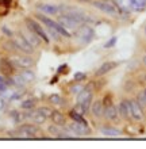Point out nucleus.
I'll use <instances>...</instances> for the list:
<instances>
[{
	"label": "nucleus",
	"mask_w": 146,
	"mask_h": 149,
	"mask_svg": "<svg viewBox=\"0 0 146 149\" xmlns=\"http://www.w3.org/2000/svg\"><path fill=\"white\" fill-rule=\"evenodd\" d=\"M118 113L120 114L123 118H129V117H130V107H129V100H123V102L119 103Z\"/></svg>",
	"instance_id": "obj_16"
},
{
	"label": "nucleus",
	"mask_w": 146,
	"mask_h": 149,
	"mask_svg": "<svg viewBox=\"0 0 146 149\" xmlns=\"http://www.w3.org/2000/svg\"><path fill=\"white\" fill-rule=\"evenodd\" d=\"M115 4L123 10H130V0H115Z\"/></svg>",
	"instance_id": "obj_24"
},
{
	"label": "nucleus",
	"mask_w": 146,
	"mask_h": 149,
	"mask_svg": "<svg viewBox=\"0 0 146 149\" xmlns=\"http://www.w3.org/2000/svg\"><path fill=\"white\" fill-rule=\"evenodd\" d=\"M12 42L15 43V46L18 50H22V52H24V53H28V54H31L33 52H34V46H33L31 43L28 42L22 34L14 37V41H12Z\"/></svg>",
	"instance_id": "obj_3"
},
{
	"label": "nucleus",
	"mask_w": 146,
	"mask_h": 149,
	"mask_svg": "<svg viewBox=\"0 0 146 149\" xmlns=\"http://www.w3.org/2000/svg\"><path fill=\"white\" fill-rule=\"evenodd\" d=\"M71 118L73 119V121H76V122H80V123H84V125H88L87 123V121L84 119V117L81 115V113H77V111H71Z\"/></svg>",
	"instance_id": "obj_22"
},
{
	"label": "nucleus",
	"mask_w": 146,
	"mask_h": 149,
	"mask_svg": "<svg viewBox=\"0 0 146 149\" xmlns=\"http://www.w3.org/2000/svg\"><path fill=\"white\" fill-rule=\"evenodd\" d=\"M16 133L20 134L22 138H33L39 133V130L37 129L34 125H27V123H26V125H20L19 127H18V132H16Z\"/></svg>",
	"instance_id": "obj_6"
},
{
	"label": "nucleus",
	"mask_w": 146,
	"mask_h": 149,
	"mask_svg": "<svg viewBox=\"0 0 146 149\" xmlns=\"http://www.w3.org/2000/svg\"><path fill=\"white\" fill-rule=\"evenodd\" d=\"M58 22L62 24L65 29H69V30H77V29L81 26L79 20H76L75 18H72L71 15L68 14H64V15H60L58 16Z\"/></svg>",
	"instance_id": "obj_5"
},
{
	"label": "nucleus",
	"mask_w": 146,
	"mask_h": 149,
	"mask_svg": "<svg viewBox=\"0 0 146 149\" xmlns=\"http://www.w3.org/2000/svg\"><path fill=\"white\" fill-rule=\"evenodd\" d=\"M116 41H118V38H116V37H112V38H111L108 42L104 43V47H106V49H110L111 46H114L115 43H116Z\"/></svg>",
	"instance_id": "obj_30"
},
{
	"label": "nucleus",
	"mask_w": 146,
	"mask_h": 149,
	"mask_svg": "<svg viewBox=\"0 0 146 149\" xmlns=\"http://www.w3.org/2000/svg\"><path fill=\"white\" fill-rule=\"evenodd\" d=\"M12 118L15 119V122H18L20 119V117H19V114L16 113V111H12Z\"/></svg>",
	"instance_id": "obj_32"
},
{
	"label": "nucleus",
	"mask_w": 146,
	"mask_h": 149,
	"mask_svg": "<svg viewBox=\"0 0 146 149\" xmlns=\"http://www.w3.org/2000/svg\"><path fill=\"white\" fill-rule=\"evenodd\" d=\"M11 64L14 67H18V68H31L34 65V60L31 57H14V58L10 60Z\"/></svg>",
	"instance_id": "obj_9"
},
{
	"label": "nucleus",
	"mask_w": 146,
	"mask_h": 149,
	"mask_svg": "<svg viewBox=\"0 0 146 149\" xmlns=\"http://www.w3.org/2000/svg\"><path fill=\"white\" fill-rule=\"evenodd\" d=\"M143 63H145V64H146V54H145V56H143Z\"/></svg>",
	"instance_id": "obj_34"
},
{
	"label": "nucleus",
	"mask_w": 146,
	"mask_h": 149,
	"mask_svg": "<svg viewBox=\"0 0 146 149\" xmlns=\"http://www.w3.org/2000/svg\"><path fill=\"white\" fill-rule=\"evenodd\" d=\"M20 106H22V109L30 110V109H33V107L35 106V102H34L33 99H26V100H23V102L20 103Z\"/></svg>",
	"instance_id": "obj_23"
},
{
	"label": "nucleus",
	"mask_w": 146,
	"mask_h": 149,
	"mask_svg": "<svg viewBox=\"0 0 146 149\" xmlns=\"http://www.w3.org/2000/svg\"><path fill=\"white\" fill-rule=\"evenodd\" d=\"M77 38L81 43H89L93 38V30L89 26H80L77 29Z\"/></svg>",
	"instance_id": "obj_4"
},
{
	"label": "nucleus",
	"mask_w": 146,
	"mask_h": 149,
	"mask_svg": "<svg viewBox=\"0 0 146 149\" xmlns=\"http://www.w3.org/2000/svg\"><path fill=\"white\" fill-rule=\"evenodd\" d=\"M104 117L107 119H110V121H115L116 118H118V109L115 106H108L104 110Z\"/></svg>",
	"instance_id": "obj_17"
},
{
	"label": "nucleus",
	"mask_w": 146,
	"mask_h": 149,
	"mask_svg": "<svg viewBox=\"0 0 146 149\" xmlns=\"http://www.w3.org/2000/svg\"><path fill=\"white\" fill-rule=\"evenodd\" d=\"M37 10L45 15H57L60 14L61 11V7L55 6V4H46V3H42V4H38L37 6Z\"/></svg>",
	"instance_id": "obj_8"
},
{
	"label": "nucleus",
	"mask_w": 146,
	"mask_h": 149,
	"mask_svg": "<svg viewBox=\"0 0 146 149\" xmlns=\"http://www.w3.org/2000/svg\"><path fill=\"white\" fill-rule=\"evenodd\" d=\"M20 76L23 77V80L26 83H30V81H33L34 79H35V74H34V72L33 71H30V69H27V68H23V71L20 72Z\"/></svg>",
	"instance_id": "obj_21"
},
{
	"label": "nucleus",
	"mask_w": 146,
	"mask_h": 149,
	"mask_svg": "<svg viewBox=\"0 0 146 149\" xmlns=\"http://www.w3.org/2000/svg\"><path fill=\"white\" fill-rule=\"evenodd\" d=\"M100 133L103 136H107V137H118V136H120V130L115 129V127H102Z\"/></svg>",
	"instance_id": "obj_19"
},
{
	"label": "nucleus",
	"mask_w": 146,
	"mask_h": 149,
	"mask_svg": "<svg viewBox=\"0 0 146 149\" xmlns=\"http://www.w3.org/2000/svg\"><path fill=\"white\" fill-rule=\"evenodd\" d=\"M0 91H1V92L7 91V80H6L3 76H0Z\"/></svg>",
	"instance_id": "obj_29"
},
{
	"label": "nucleus",
	"mask_w": 146,
	"mask_h": 149,
	"mask_svg": "<svg viewBox=\"0 0 146 149\" xmlns=\"http://www.w3.org/2000/svg\"><path fill=\"white\" fill-rule=\"evenodd\" d=\"M129 107H130V117H133L135 121H141L143 118V113L139 103L137 100H129Z\"/></svg>",
	"instance_id": "obj_10"
},
{
	"label": "nucleus",
	"mask_w": 146,
	"mask_h": 149,
	"mask_svg": "<svg viewBox=\"0 0 146 149\" xmlns=\"http://www.w3.org/2000/svg\"><path fill=\"white\" fill-rule=\"evenodd\" d=\"M115 67H116V63H114V61H106L104 64H102V65L99 67V69L96 71V74H98V76L106 74V73H108V72H111L112 69H115Z\"/></svg>",
	"instance_id": "obj_12"
},
{
	"label": "nucleus",
	"mask_w": 146,
	"mask_h": 149,
	"mask_svg": "<svg viewBox=\"0 0 146 149\" xmlns=\"http://www.w3.org/2000/svg\"><path fill=\"white\" fill-rule=\"evenodd\" d=\"M91 111H92V115H95V117H102V114L104 113L102 100H95L93 103H91Z\"/></svg>",
	"instance_id": "obj_15"
},
{
	"label": "nucleus",
	"mask_w": 146,
	"mask_h": 149,
	"mask_svg": "<svg viewBox=\"0 0 146 149\" xmlns=\"http://www.w3.org/2000/svg\"><path fill=\"white\" fill-rule=\"evenodd\" d=\"M145 92H146V90H145Z\"/></svg>",
	"instance_id": "obj_36"
},
{
	"label": "nucleus",
	"mask_w": 146,
	"mask_h": 149,
	"mask_svg": "<svg viewBox=\"0 0 146 149\" xmlns=\"http://www.w3.org/2000/svg\"><path fill=\"white\" fill-rule=\"evenodd\" d=\"M28 30H30V29H28ZM30 31H31V30H30ZM22 36H23V34H22ZM24 38L27 39L28 42L31 43L33 46H38V45H39V41H41V38L38 36H37L35 33L34 31H31V33H28L27 36H23Z\"/></svg>",
	"instance_id": "obj_20"
},
{
	"label": "nucleus",
	"mask_w": 146,
	"mask_h": 149,
	"mask_svg": "<svg viewBox=\"0 0 146 149\" xmlns=\"http://www.w3.org/2000/svg\"><path fill=\"white\" fill-rule=\"evenodd\" d=\"M146 8V0H130V10L143 11Z\"/></svg>",
	"instance_id": "obj_18"
},
{
	"label": "nucleus",
	"mask_w": 146,
	"mask_h": 149,
	"mask_svg": "<svg viewBox=\"0 0 146 149\" xmlns=\"http://www.w3.org/2000/svg\"><path fill=\"white\" fill-rule=\"evenodd\" d=\"M3 31H4V33H6V34H8V36H10V37H11V36H12V33H11V31H10V30H8V29H6V27H3Z\"/></svg>",
	"instance_id": "obj_33"
},
{
	"label": "nucleus",
	"mask_w": 146,
	"mask_h": 149,
	"mask_svg": "<svg viewBox=\"0 0 146 149\" xmlns=\"http://www.w3.org/2000/svg\"><path fill=\"white\" fill-rule=\"evenodd\" d=\"M68 15H71L72 18H75L76 20H79L80 23H84V22H87V15L84 14V12L79 11V10H75V8H71L69 12H68Z\"/></svg>",
	"instance_id": "obj_13"
},
{
	"label": "nucleus",
	"mask_w": 146,
	"mask_h": 149,
	"mask_svg": "<svg viewBox=\"0 0 146 149\" xmlns=\"http://www.w3.org/2000/svg\"><path fill=\"white\" fill-rule=\"evenodd\" d=\"M37 18H38V20H41V22H42L45 26L54 29L55 31L58 33L61 37H65V38H69V37H71V33L68 31L64 27V26L60 23V22H55V20L50 19V18H48V16H45V15H37Z\"/></svg>",
	"instance_id": "obj_1"
},
{
	"label": "nucleus",
	"mask_w": 146,
	"mask_h": 149,
	"mask_svg": "<svg viewBox=\"0 0 146 149\" xmlns=\"http://www.w3.org/2000/svg\"><path fill=\"white\" fill-rule=\"evenodd\" d=\"M37 111H38V113H41L42 115H45L46 118H49L51 115V110L49 109V107H45V106L44 107H39V109H38Z\"/></svg>",
	"instance_id": "obj_26"
},
{
	"label": "nucleus",
	"mask_w": 146,
	"mask_h": 149,
	"mask_svg": "<svg viewBox=\"0 0 146 149\" xmlns=\"http://www.w3.org/2000/svg\"><path fill=\"white\" fill-rule=\"evenodd\" d=\"M93 6L98 10H100L102 12L107 14V15H111V16L118 15V8L114 4H110V3H107V1H93Z\"/></svg>",
	"instance_id": "obj_7"
},
{
	"label": "nucleus",
	"mask_w": 146,
	"mask_h": 149,
	"mask_svg": "<svg viewBox=\"0 0 146 149\" xmlns=\"http://www.w3.org/2000/svg\"><path fill=\"white\" fill-rule=\"evenodd\" d=\"M85 77V73H83V72H77V73H75V80H83V79Z\"/></svg>",
	"instance_id": "obj_31"
},
{
	"label": "nucleus",
	"mask_w": 146,
	"mask_h": 149,
	"mask_svg": "<svg viewBox=\"0 0 146 149\" xmlns=\"http://www.w3.org/2000/svg\"><path fill=\"white\" fill-rule=\"evenodd\" d=\"M50 118H51V121H53V123H54L55 126H64L65 125V117H64L60 111H51Z\"/></svg>",
	"instance_id": "obj_14"
},
{
	"label": "nucleus",
	"mask_w": 146,
	"mask_h": 149,
	"mask_svg": "<svg viewBox=\"0 0 146 149\" xmlns=\"http://www.w3.org/2000/svg\"><path fill=\"white\" fill-rule=\"evenodd\" d=\"M137 102L139 103V106L141 107H145L146 106V92H141L138 95V100Z\"/></svg>",
	"instance_id": "obj_27"
},
{
	"label": "nucleus",
	"mask_w": 146,
	"mask_h": 149,
	"mask_svg": "<svg viewBox=\"0 0 146 149\" xmlns=\"http://www.w3.org/2000/svg\"><path fill=\"white\" fill-rule=\"evenodd\" d=\"M49 100H50V103H53V104H61V103H62V98L57 94H51L50 96H49Z\"/></svg>",
	"instance_id": "obj_25"
},
{
	"label": "nucleus",
	"mask_w": 146,
	"mask_h": 149,
	"mask_svg": "<svg viewBox=\"0 0 146 149\" xmlns=\"http://www.w3.org/2000/svg\"><path fill=\"white\" fill-rule=\"evenodd\" d=\"M145 33H146V29H145Z\"/></svg>",
	"instance_id": "obj_35"
},
{
	"label": "nucleus",
	"mask_w": 146,
	"mask_h": 149,
	"mask_svg": "<svg viewBox=\"0 0 146 149\" xmlns=\"http://www.w3.org/2000/svg\"><path fill=\"white\" fill-rule=\"evenodd\" d=\"M83 88H84V87L81 86V84H75V86L71 87V94H76V95H77L80 91L83 90Z\"/></svg>",
	"instance_id": "obj_28"
},
{
	"label": "nucleus",
	"mask_w": 146,
	"mask_h": 149,
	"mask_svg": "<svg viewBox=\"0 0 146 149\" xmlns=\"http://www.w3.org/2000/svg\"><path fill=\"white\" fill-rule=\"evenodd\" d=\"M69 129L73 134H88L89 133V129H88V125H84V123H80V122H73L71 123Z\"/></svg>",
	"instance_id": "obj_11"
},
{
	"label": "nucleus",
	"mask_w": 146,
	"mask_h": 149,
	"mask_svg": "<svg viewBox=\"0 0 146 149\" xmlns=\"http://www.w3.org/2000/svg\"><path fill=\"white\" fill-rule=\"evenodd\" d=\"M26 23H27V27L30 29L31 31L35 33L37 36L39 37V38L42 39L44 42L48 43L49 41H50V39H49V37H48V33L45 31L44 27H42V26H41L38 22H35L34 19H30V18H28V19H26Z\"/></svg>",
	"instance_id": "obj_2"
}]
</instances>
